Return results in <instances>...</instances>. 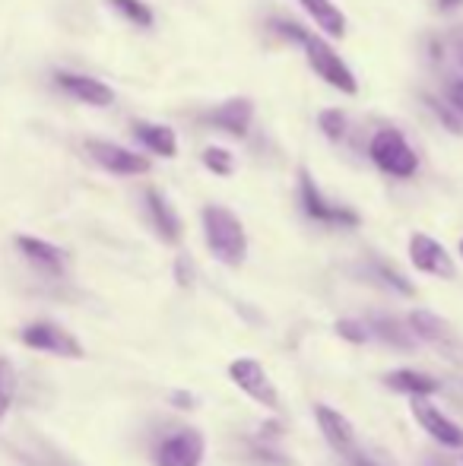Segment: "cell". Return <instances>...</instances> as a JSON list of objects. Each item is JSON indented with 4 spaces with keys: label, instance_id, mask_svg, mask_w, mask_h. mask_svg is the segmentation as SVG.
<instances>
[{
    "label": "cell",
    "instance_id": "1",
    "mask_svg": "<svg viewBox=\"0 0 463 466\" xmlns=\"http://www.w3.org/2000/svg\"><path fill=\"white\" fill-rule=\"evenodd\" d=\"M200 222H204V238L213 258L223 267L238 270L247 260V232L238 216H235L229 207L210 203V207H204V213H200Z\"/></svg>",
    "mask_w": 463,
    "mask_h": 466
},
{
    "label": "cell",
    "instance_id": "6",
    "mask_svg": "<svg viewBox=\"0 0 463 466\" xmlns=\"http://www.w3.org/2000/svg\"><path fill=\"white\" fill-rule=\"evenodd\" d=\"M407 327H409V330H413L419 339L432 343L435 350H438L445 359H451V362H463L460 337L454 333V327L448 324L445 318H438L435 311H426V308H416V311L407 318Z\"/></svg>",
    "mask_w": 463,
    "mask_h": 466
},
{
    "label": "cell",
    "instance_id": "4",
    "mask_svg": "<svg viewBox=\"0 0 463 466\" xmlns=\"http://www.w3.org/2000/svg\"><path fill=\"white\" fill-rule=\"evenodd\" d=\"M298 200H302V209L308 219L321 222V226H340V228H356L358 226V213L349 207H340V203H330L327 197L321 194V187L315 185L308 168H298Z\"/></svg>",
    "mask_w": 463,
    "mask_h": 466
},
{
    "label": "cell",
    "instance_id": "12",
    "mask_svg": "<svg viewBox=\"0 0 463 466\" xmlns=\"http://www.w3.org/2000/svg\"><path fill=\"white\" fill-rule=\"evenodd\" d=\"M200 121L210 124V127H216V130H223V134L245 140L247 130H251V121H254V102H251V98H245V96L226 98L223 105L204 111V115H200Z\"/></svg>",
    "mask_w": 463,
    "mask_h": 466
},
{
    "label": "cell",
    "instance_id": "13",
    "mask_svg": "<svg viewBox=\"0 0 463 466\" xmlns=\"http://www.w3.org/2000/svg\"><path fill=\"white\" fill-rule=\"evenodd\" d=\"M143 203H146L149 222H153V228L159 232V238L168 241V245H178L185 226H181V216L175 213V207L168 203V197L162 194V190L149 187L146 194H143Z\"/></svg>",
    "mask_w": 463,
    "mask_h": 466
},
{
    "label": "cell",
    "instance_id": "24",
    "mask_svg": "<svg viewBox=\"0 0 463 466\" xmlns=\"http://www.w3.org/2000/svg\"><path fill=\"white\" fill-rule=\"evenodd\" d=\"M426 105H428V111L451 130V134H458V137L463 134V115L451 102H445V98H438V96H426Z\"/></svg>",
    "mask_w": 463,
    "mask_h": 466
},
{
    "label": "cell",
    "instance_id": "25",
    "mask_svg": "<svg viewBox=\"0 0 463 466\" xmlns=\"http://www.w3.org/2000/svg\"><path fill=\"white\" fill-rule=\"evenodd\" d=\"M13 397H16V369L6 356H0V422L10 412Z\"/></svg>",
    "mask_w": 463,
    "mask_h": 466
},
{
    "label": "cell",
    "instance_id": "34",
    "mask_svg": "<svg viewBox=\"0 0 463 466\" xmlns=\"http://www.w3.org/2000/svg\"><path fill=\"white\" fill-rule=\"evenodd\" d=\"M460 254H463V241H460Z\"/></svg>",
    "mask_w": 463,
    "mask_h": 466
},
{
    "label": "cell",
    "instance_id": "17",
    "mask_svg": "<svg viewBox=\"0 0 463 466\" xmlns=\"http://www.w3.org/2000/svg\"><path fill=\"white\" fill-rule=\"evenodd\" d=\"M302 10L311 16V23L330 38H343L349 32V23H347V13L334 4V0H298Z\"/></svg>",
    "mask_w": 463,
    "mask_h": 466
},
{
    "label": "cell",
    "instance_id": "15",
    "mask_svg": "<svg viewBox=\"0 0 463 466\" xmlns=\"http://www.w3.org/2000/svg\"><path fill=\"white\" fill-rule=\"evenodd\" d=\"M55 80H57V86H61L64 93L74 96L76 102H83V105H93V108H108V105L115 102L112 86H106V83L96 80V76H83V74H57Z\"/></svg>",
    "mask_w": 463,
    "mask_h": 466
},
{
    "label": "cell",
    "instance_id": "14",
    "mask_svg": "<svg viewBox=\"0 0 463 466\" xmlns=\"http://www.w3.org/2000/svg\"><path fill=\"white\" fill-rule=\"evenodd\" d=\"M315 419L321 435L327 438V444L340 454H356V431H352V422L343 416L340 410H330V406H315Z\"/></svg>",
    "mask_w": 463,
    "mask_h": 466
},
{
    "label": "cell",
    "instance_id": "31",
    "mask_svg": "<svg viewBox=\"0 0 463 466\" xmlns=\"http://www.w3.org/2000/svg\"><path fill=\"white\" fill-rule=\"evenodd\" d=\"M172 403H175V406H181V410H194V406H197V400H194L191 393H175Z\"/></svg>",
    "mask_w": 463,
    "mask_h": 466
},
{
    "label": "cell",
    "instance_id": "9",
    "mask_svg": "<svg viewBox=\"0 0 463 466\" xmlns=\"http://www.w3.org/2000/svg\"><path fill=\"white\" fill-rule=\"evenodd\" d=\"M86 153L89 159L96 162L99 168L112 175H146L149 168V159L127 147H117V143H108V140H86Z\"/></svg>",
    "mask_w": 463,
    "mask_h": 466
},
{
    "label": "cell",
    "instance_id": "8",
    "mask_svg": "<svg viewBox=\"0 0 463 466\" xmlns=\"http://www.w3.org/2000/svg\"><path fill=\"white\" fill-rule=\"evenodd\" d=\"M409 412H413V419L419 422V429L426 431L432 441H438L441 448H451V451L463 448V429L458 422H451L428 397L409 400Z\"/></svg>",
    "mask_w": 463,
    "mask_h": 466
},
{
    "label": "cell",
    "instance_id": "2",
    "mask_svg": "<svg viewBox=\"0 0 463 466\" xmlns=\"http://www.w3.org/2000/svg\"><path fill=\"white\" fill-rule=\"evenodd\" d=\"M368 159L375 162L377 172L390 175V178H413L419 172V156L409 147V140L403 137V130L397 127H381L375 130V137L368 140Z\"/></svg>",
    "mask_w": 463,
    "mask_h": 466
},
{
    "label": "cell",
    "instance_id": "16",
    "mask_svg": "<svg viewBox=\"0 0 463 466\" xmlns=\"http://www.w3.org/2000/svg\"><path fill=\"white\" fill-rule=\"evenodd\" d=\"M134 137L153 156H162V159H175V156H178V134H175L168 124L134 121Z\"/></svg>",
    "mask_w": 463,
    "mask_h": 466
},
{
    "label": "cell",
    "instance_id": "32",
    "mask_svg": "<svg viewBox=\"0 0 463 466\" xmlns=\"http://www.w3.org/2000/svg\"><path fill=\"white\" fill-rule=\"evenodd\" d=\"M458 6H463V0H438V10H458Z\"/></svg>",
    "mask_w": 463,
    "mask_h": 466
},
{
    "label": "cell",
    "instance_id": "18",
    "mask_svg": "<svg viewBox=\"0 0 463 466\" xmlns=\"http://www.w3.org/2000/svg\"><path fill=\"white\" fill-rule=\"evenodd\" d=\"M16 248L23 251V258H29L35 267L48 273H64V264H67V254L61 251L57 245L51 241H42V238H32V235H19L16 238Z\"/></svg>",
    "mask_w": 463,
    "mask_h": 466
},
{
    "label": "cell",
    "instance_id": "22",
    "mask_svg": "<svg viewBox=\"0 0 463 466\" xmlns=\"http://www.w3.org/2000/svg\"><path fill=\"white\" fill-rule=\"evenodd\" d=\"M200 162H204L206 172L219 175V178H229L235 172V156L226 147H206L204 153H200Z\"/></svg>",
    "mask_w": 463,
    "mask_h": 466
},
{
    "label": "cell",
    "instance_id": "3",
    "mask_svg": "<svg viewBox=\"0 0 463 466\" xmlns=\"http://www.w3.org/2000/svg\"><path fill=\"white\" fill-rule=\"evenodd\" d=\"M302 51H305L308 67L315 70V74L321 76L330 89H340V93H347V96L358 93V80H356V74H352V67L343 61L340 55H337L334 48H330L327 42H324L321 35L308 32V35L302 38Z\"/></svg>",
    "mask_w": 463,
    "mask_h": 466
},
{
    "label": "cell",
    "instance_id": "11",
    "mask_svg": "<svg viewBox=\"0 0 463 466\" xmlns=\"http://www.w3.org/2000/svg\"><path fill=\"white\" fill-rule=\"evenodd\" d=\"M206 454V441L197 429H181L168 435L156 451V466H200Z\"/></svg>",
    "mask_w": 463,
    "mask_h": 466
},
{
    "label": "cell",
    "instance_id": "28",
    "mask_svg": "<svg viewBox=\"0 0 463 466\" xmlns=\"http://www.w3.org/2000/svg\"><path fill=\"white\" fill-rule=\"evenodd\" d=\"M194 279H197V273H194L191 254H178V258H175V282H178L181 289H194Z\"/></svg>",
    "mask_w": 463,
    "mask_h": 466
},
{
    "label": "cell",
    "instance_id": "26",
    "mask_svg": "<svg viewBox=\"0 0 463 466\" xmlns=\"http://www.w3.org/2000/svg\"><path fill=\"white\" fill-rule=\"evenodd\" d=\"M270 32L277 38H283V42H289V45H302V38L308 35L311 29H305L302 23H296V19H289V16H273L270 19Z\"/></svg>",
    "mask_w": 463,
    "mask_h": 466
},
{
    "label": "cell",
    "instance_id": "21",
    "mask_svg": "<svg viewBox=\"0 0 463 466\" xmlns=\"http://www.w3.org/2000/svg\"><path fill=\"white\" fill-rule=\"evenodd\" d=\"M108 4H112L127 23H134L136 29H153L156 16H153V10H149V4H143V0H108Z\"/></svg>",
    "mask_w": 463,
    "mask_h": 466
},
{
    "label": "cell",
    "instance_id": "23",
    "mask_svg": "<svg viewBox=\"0 0 463 466\" xmlns=\"http://www.w3.org/2000/svg\"><path fill=\"white\" fill-rule=\"evenodd\" d=\"M371 324H375V333L384 339V343L400 346V350H413V337H409V333L403 330V327L397 324L394 318H381V314H377V318L371 320Z\"/></svg>",
    "mask_w": 463,
    "mask_h": 466
},
{
    "label": "cell",
    "instance_id": "19",
    "mask_svg": "<svg viewBox=\"0 0 463 466\" xmlns=\"http://www.w3.org/2000/svg\"><path fill=\"white\" fill-rule=\"evenodd\" d=\"M388 384L394 387V390L407 393V397H432L441 387L435 378H428V374H422V371H413V369H397L394 374H388Z\"/></svg>",
    "mask_w": 463,
    "mask_h": 466
},
{
    "label": "cell",
    "instance_id": "10",
    "mask_svg": "<svg viewBox=\"0 0 463 466\" xmlns=\"http://www.w3.org/2000/svg\"><path fill=\"white\" fill-rule=\"evenodd\" d=\"M409 260L419 273H428V277H438V279H454L458 277V267H454V258L448 254L445 245L432 238L426 232H416L409 238Z\"/></svg>",
    "mask_w": 463,
    "mask_h": 466
},
{
    "label": "cell",
    "instance_id": "33",
    "mask_svg": "<svg viewBox=\"0 0 463 466\" xmlns=\"http://www.w3.org/2000/svg\"><path fill=\"white\" fill-rule=\"evenodd\" d=\"M352 466H377V463H371L368 457H358V454H352Z\"/></svg>",
    "mask_w": 463,
    "mask_h": 466
},
{
    "label": "cell",
    "instance_id": "29",
    "mask_svg": "<svg viewBox=\"0 0 463 466\" xmlns=\"http://www.w3.org/2000/svg\"><path fill=\"white\" fill-rule=\"evenodd\" d=\"M334 330L340 333L343 339H349V343H365V339H368V330H365L362 320H349V318H343V320H337Z\"/></svg>",
    "mask_w": 463,
    "mask_h": 466
},
{
    "label": "cell",
    "instance_id": "5",
    "mask_svg": "<svg viewBox=\"0 0 463 466\" xmlns=\"http://www.w3.org/2000/svg\"><path fill=\"white\" fill-rule=\"evenodd\" d=\"M229 380L235 387H238L245 397H251L257 406H264V410H279V390L277 384H273V378L267 374L264 365L257 362V359H232L229 362Z\"/></svg>",
    "mask_w": 463,
    "mask_h": 466
},
{
    "label": "cell",
    "instance_id": "30",
    "mask_svg": "<svg viewBox=\"0 0 463 466\" xmlns=\"http://www.w3.org/2000/svg\"><path fill=\"white\" fill-rule=\"evenodd\" d=\"M448 102L463 115V80H451L448 83Z\"/></svg>",
    "mask_w": 463,
    "mask_h": 466
},
{
    "label": "cell",
    "instance_id": "7",
    "mask_svg": "<svg viewBox=\"0 0 463 466\" xmlns=\"http://www.w3.org/2000/svg\"><path fill=\"white\" fill-rule=\"evenodd\" d=\"M19 337H23V343L29 346V350L48 352V356H61V359H83L86 356V350L80 346V339H76L74 333L64 330V327L51 324V320H35V324L25 327Z\"/></svg>",
    "mask_w": 463,
    "mask_h": 466
},
{
    "label": "cell",
    "instance_id": "20",
    "mask_svg": "<svg viewBox=\"0 0 463 466\" xmlns=\"http://www.w3.org/2000/svg\"><path fill=\"white\" fill-rule=\"evenodd\" d=\"M317 127H321V134L327 137L330 143L347 140V134H349V117H347V111H340V108H324L321 115H317Z\"/></svg>",
    "mask_w": 463,
    "mask_h": 466
},
{
    "label": "cell",
    "instance_id": "27",
    "mask_svg": "<svg viewBox=\"0 0 463 466\" xmlns=\"http://www.w3.org/2000/svg\"><path fill=\"white\" fill-rule=\"evenodd\" d=\"M375 273L388 282L390 289H397L400 295H413V286H409V279L403 277V273H397V267L384 264V260H375Z\"/></svg>",
    "mask_w": 463,
    "mask_h": 466
}]
</instances>
